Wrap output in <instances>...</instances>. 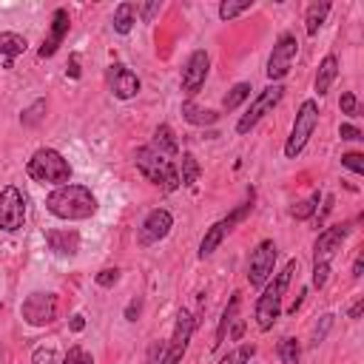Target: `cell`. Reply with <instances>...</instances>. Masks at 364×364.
Wrapping results in <instances>:
<instances>
[{
    "label": "cell",
    "mask_w": 364,
    "mask_h": 364,
    "mask_svg": "<svg viewBox=\"0 0 364 364\" xmlns=\"http://www.w3.org/2000/svg\"><path fill=\"white\" fill-rule=\"evenodd\" d=\"M193 330H196V318L191 316V310L179 307L176 324H173V336H171V341L165 344V355H162L159 364H179L182 355H185V350H188V344H191Z\"/></svg>",
    "instance_id": "cell-12"
},
{
    "label": "cell",
    "mask_w": 364,
    "mask_h": 364,
    "mask_svg": "<svg viewBox=\"0 0 364 364\" xmlns=\"http://www.w3.org/2000/svg\"><path fill=\"white\" fill-rule=\"evenodd\" d=\"M94 282H97L100 287H114V284L119 282V270H117V267H105V270H100V273L94 276Z\"/></svg>",
    "instance_id": "cell-37"
},
{
    "label": "cell",
    "mask_w": 364,
    "mask_h": 364,
    "mask_svg": "<svg viewBox=\"0 0 364 364\" xmlns=\"http://www.w3.org/2000/svg\"><path fill=\"white\" fill-rule=\"evenodd\" d=\"M208 68H210V57H208L205 48H196V51L188 54V60H185V65H182V80H179V88H182V94H185L188 100L196 97L199 88L205 85Z\"/></svg>",
    "instance_id": "cell-14"
},
{
    "label": "cell",
    "mask_w": 364,
    "mask_h": 364,
    "mask_svg": "<svg viewBox=\"0 0 364 364\" xmlns=\"http://www.w3.org/2000/svg\"><path fill=\"white\" fill-rule=\"evenodd\" d=\"M330 9H333V6H330L327 0H316V3H310V6H307L304 28H307V34H310V37H316V34H318V28L324 26V20H327Z\"/></svg>",
    "instance_id": "cell-23"
},
{
    "label": "cell",
    "mask_w": 364,
    "mask_h": 364,
    "mask_svg": "<svg viewBox=\"0 0 364 364\" xmlns=\"http://www.w3.org/2000/svg\"><path fill=\"white\" fill-rule=\"evenodd\" d=\"M20 316H23V321L31 324V327H46V324H51V321L57 318V296H54V293H43V290L28 293L26 301L20 304Z\"/></svg>",
    "instance_id": "cell-11"
},
{
    "label": "cell",
    "mask_w": 364,
    "mask_h": 364,
    "mask_svg": "<svg viewBox=\"0 0 364 364\" xmlns=\"http://www.w3.org/2000/svg\"><path fill=\"white\" fill-rule=\"evenodd\" d=\"M299 270V259H290L267 284H264V290H262V296L256 299V324H259V330H270L273 324H276V318L282 316V301H284V293H287V287H290V279H293V273Z\"/></svg>",
    "instance_id": "cell-2"
},
{
    "label": "cell",
    "mask_w": 364,
    "mask_h": 364,
    "mask_svg": "<svg viewBox=\"0 0 364 364\" xmlns=\"http://www.w3.org/2000/svg\"><path fill=\"white\" fill-rule=\"evenodd\" d=\"M253 355H256V344L245 341V344L233 347L228 355H222V358H219V364H250V358H253Z\"/></svg>",
    "instance_id": "cell-29"
},
{
    "label": "cell",
    "mask_w": 364,
    "mask_h": 364,
    "mask_svg": "<svg viewBox=\"0 0 364 364\" xmlns=\"http://www.w3.org/2000/svg\"><path fill=\"white\" fill-rule=\"evenodd\" d=\"M296 54H299V40H296V34H293V31H282V34L276 37L273 51H270L267 65H264L267 80H270V82L284 80V77L290 74V68H293Z\"/></svg>",
    "instance_id": "cell-9"
},
{
    "label": "cell",
    "mask_w": 364,
    "mask_h": 364,
    "mask_svg": "<svg viewBox=\"0 0 364 364\" xmlns=\"http://www.w3.org/2000/svg\"><path fill=\"white\" fill-rule=\"evenodd\" d=\"M139 310H142V299L134 296V299L128 301V307H125V318H128V321H136V318H139Z\"/></svg>",
    "instance_id": "cell-41"
},
{
    "label": "cell",
    "mask_w": 364,
    "mask_h": 364,
    "mask_svg": "<svg viewBox=\"0 0 364 364\" xmlns=\"http://www.w3.org/2000/svg\"><path fill=\"white\" fill-rule=\"evenodd\" d=\"M361 270H364V256L358 253L355 262H353V279H361Z\"/></svg>",
    "instance_id": "cell-44"
},
{
    "label": "cell",
    "mask_w": 364,
    "mask_h": 364,
    "mask_svg": "<svg viewBox=\"0 0 364 364\" xmlns=\"http://www.w3.org/2000/svg\"><path fill=\"white\" fill-rule=\"evenodd\" d=\"M236 310H239V293H230V301H228V307L222 310V318H219V327H216V341H213V347H219V344L225 341L228 327H230L233 318H236Z\"/></svg>",
    "instance_id": "cell-25"
},
{
    "label": "cell",
    "mask_w": 364,
    "mask_h": 364,
    "mask_svg": "<svg viewBox=\"0 0 364 364\" xmlns=\"http://www.w3.org/2000/svg\"><path fill=\"white\" fill-rule=\"evenodd\" d=\"M54 361H57L54 347H37L31 355V364H54Z\"/></svg>",
    "instance_id": "cell-38"
},
{
    "label": "cell",
    "mask_w": 364,
    "mask_h": 364,
    "mask_svg": "<svg viewBox=\"0 0 364 364\" xmlns=\"http://www.w3.org/2000/svg\"><path fill=\"white\" fill-rule=\"evenodd\" d=\"M134 165L156 188H162V191H176L179 188V171H176L173 159L156 154L151 145H142V148L134 151Z\"/></svg>",
    "instance_id": "cell-5"
},
{
    "label": "cell",
    "mask_w": 364,
    "mask_h": 364,
    "mask_svg": "<svg viewBox=\"0 0 364 364\" xmlns=\"http://www.w3.org/2000/svg\"><path fill=\"white\" fill-rule=\"evenodd\" d=\"M159 9H162V3H159V0H151V3H145V6H136V14H142V23H151Z\"/></svg>",
    "instance_id": "cell-39"
},
{
    "label": "cell",
    "mask_w": 364,
    "mask_h": 364,
    "mask_svg": "<svg viewBox=\"0 0 364 364\" xmlns=\"http://www.w3.org/2000/svg\"><path fill=\"white\" fill-rule=\"evenodd\" d=\"M68 28H71V17H68V11H65V9H54V14H51V26H48V34H46L43 46L37 48V57H40V60L54 57V54H57V48L63 46V40L68 37Z\"/></svg>",
    "instance_id": "cell-17"
},
{
    "label": "cell",
    "mask_w": 364,
    "mask_h": 364,
    "mask_svg": "<svg viewBox=\"0 0 364 364\" xmlns=\"http://www.w3.org/2000/svg\"><path fill=\"white\" fill-rule=\"evenodd\" d=\"M333 313H324L318 321H316V327H313V333H310V347H318L324 338H327V333H330V327H333Z\"/></svg>",
    "instance_id": "cell-32"
},
{
    "label": "cell",
    "mask_w": 364,
    "mask_h": 364,
    "mask_svg": "<svg viewBox=\"0 0 364 364\" xmlns=\"http://www.w3.org/2000/svg\"><path fill=\"white\" fill-rule=\"evenodd\" d=\"M361 310H364V296H361V299H355V301H353V307H350V310H347V316H350V318H353V321H358V318H361Z\"/></svg>",
    "instance_id": "cell-42"
},
{
    "label": "cell",
    "mask_w": 364,
    "mask_h": 364,
    "mask_svg": "<svg viewBox=\"0 0 364 364\" xmlns=\"http://www.w3.org/2000/svg\"><path fill=\"white\" fill-rule=\"evenodd\" d=\"M299 355H301L299 341H296V338H282V344H279V358H282L284 364H299Z\"/></svg>",
    "instance_id": "cell-33"
},
{
    "label": "cell",
    "mask_w": 364,
    "mask_h": 364,
    "mask_svg": "<svg viewBox=\"0 0 364 364\" xmlns=\"http://www.w3.org/2000/svg\"><path fill=\"white\" fill-rule=\"evenodd\" d=\"M23 222H26V196L20 188L6 185L0 191V230L14 233L23 228Z\"/></svg>",
    "instance_id": "cell-13"
},
{
    "label": "cell",
    "mask_w": 364,
    "mask_h": 364,
    "mask_svg": "<svg viewBox=\"0 0 364 364\" xmlns=\"http://www.w3.org/2000/svg\"><path fill=\"white\" fill-rule=\"evenodd\" d=\"M134 23H136V3H119L117 9H114V17H111V26H114V31L117 34H128L131 28H134Z\"/></svg>",
    "instance_id": "cell-24"
},
{
    "label": "cell",
    "mask_w": 364,
    "mask_h": 364,
    "mask_svg": "<svg viewBox=\"0 0 364 364\" xmlns=\"http://www.w3.org/2000/svg\"><path fill=\"white\" fill-rule=\"evenodd\" d=\"M26 173L40 182V185H68L71 179V165L57 148H37L31 159L26 162Z\"/></svg>",
    "instance_id": "cell-4"
},
{
    "label": "cell",
    "mask_w": 364,
    "mask_h": 364,
    "mask_svg": "<svg viewBox=\"0 0 364 364\" xmlns=\"http://www.w3.org/2000/svg\"><path fill=\"white\" fill-rule=\"evenodd\" d=\"M321 199H324L321 191H313L307 199H301V202H296V205L290 208V216H293V219H301V222H304V219H313L316 210H318V202H321Z\"/></svg>",
    "instance_id": "cell-26"
},
{
    "label": "cell",
    "mask_w": 364,
    "mask_h": 364,
    "mask_svg": "<svg viewBox=\"0 0 364 364\" xmlns=\"http://www.w3.org/2000/svg\"><path fill=\"white\" fill-rule=\"evenodd\" d=\"M250 9H253V0H239V3L222 0V3H219V17H222V20H233V17H239V14L250 11Z\"/></svg>",
    "instance_id": "cell-30"
},
{
    "label": "cell",
    "mask_w": 364,
    "mask_h": 364,
    "mask_svg": "<svg viewBox=\"0 0 364 364\" xmlns=\"http://www.w3.org/2000/svg\"><path fill=\"white\" fill-rule=\"evenodd\" d=\"M43 117H46V100H34V102L20 114V122H23L26 128H31V125H37Z\"/></svg>",
    "instance_id": "cell-31"
},
{
    "label": "cell",
    "mask_w": 364,
    "mask_h": 364,
    "mask_svg": "<svg viewBox=\"0 0 364 364\" xmlns=\"http://www.w3.org/2000/svg\"><path fill=\"white\" fill-rule=\"evenodd\" d=\"M336 77H338V57L336 54H327L321 63H318V71H316V94L318 97H324L327 91H330V85L336 82Z\"/></svg>",
    "instance_id": "cell-19"
},
{
    "label": "cell",
    "mask_w": 364,
    "mask_h": 364,
    "mask_svg": "<svg viewBox=\"0 0 364 364\" xmlns=\"http://www.w3.org/2000/svg\"><path fill=\"white\" fill-rule=\"evenodd\" d=\"M171 228H173V216H171V210H165V208H154V210L142 219V225H139V230H136V245H139V247L159 245V242L171 233Z\"/></svg>",
    "instance_id": "cell-15"
},
{
    "label": "cell",
    "mask_w": 364,
    "mask_h": 364,
    "mask_svg": "<svg viewBox=\"0 0 364 364\" xmlns=\"http://www.w3.org/2000/svg\"><path fill=\"white\" fill-rule=\"evenodd\" d=\"M82 327H85V318H82L80 313H77V316H71V330H74V333H80Z\"/></svg>",
    "instance_id": "cell-45"
},
{
    "label": "cell",
    "mask_w": 364,
    "mask_h": 364,
    "mask_svg": "<svg viewBox=\"0 0 364 364\" xmlns=\"http://www.w3.org/2000/svg\"><path fill=\"white\" fill-rule=\"evenodd\" d=\"M316 125H318V102H316V100H304V102L299 105V111H296L290 136H287V142H284V156H287V159H296V156L304 151V145L310 142Z\"/></svg>",
    "instance_id": "cell-7"
},
{
    "label": "cell",
    "mask_w": 364,
    "mask_h": 364,
    "mask_svg": "<svg viewBox=\"0 0 364 364\" xmlns=\"http://www.w3.org/2000/svg\"><path fill=\"white\" fill-rule=\"evenodd\" d=\"M350 222H341V225H330L324 228L318 236H316V245H313V287L321 290L327 284V276H330V264L336 259V253L341 250L344 239L350 236Z\"/></svg>",
    "instance_id": "cell-3"
},
{
    "label": "cell",
    "mask_w": 364,
    "mask_h": 364,
    "mask_svg": "<svg viewBox=\"0 0 364 364\" xmlns=\"http://www.w3.org/2000/svg\"><path fill=\"white\" fill-rule=\"evenodd\" d=\"M341 165L347 168V171H353V173H364V156L361 154H355V151H350V154H344L341 156Z\"/></svg>",
    "instance_id": "cell-36"
},
{
    "label": "cell",
    "mask_w": 364,
    "mask_h": 364,
    "mask_svg": "<svg viewBox=\"0 0 364 364\" xmlns=\"http://www.w3.org/2000/svg\"><path fill=\"white\" fill-rule=\"evenodd\" d=\"M250 91H253V88H250V82H236V85H233V88L225 94L222 108H225V111H236V108H239V105H242V102L250 97Z\"/></svg>",
    "instance_id": "cell-28"
},
{
    "label": "cell",
    "mask_w": 364,
    "mask_h": 364,
    "mask_svg": "<svg viewBox=\"0 0 364 364\" xmlns=\"http://www.w3.org/2000/svg\"><path fill=\"white\" fill-rule=\"evenodd\" d=\"M105 82H108V91H111L117 100H134V97L142 91L139 77H136L128 65H122V63H111V65H108Z\"/></svg>",
    "instance_id": "cell-16"
},
{
    "label": "cell",
    "mask_w": 364,
    "mask_h": 364,
    "mask_svg": "<svg viewBox=\"0 0 364 364\" xmlns=\"http://www.w3.org/2000/svg\"><path fill=\"white\" fill-rule=\"evenodd\" d=\"M97 196L91 193V188L85 185H60L46 196V210L57 219L65 222H80V219H91L97 213Z\"/></svg>",
    "instance_id": "cell-1"
},
{
    "label": "cell",
    "mask_w": 364,
    "mask_h": 364,
    "mask_svg": "<svg viewBox=\"0 0 364 364\" xmlns=\"http://www.w3.org/2000/svg\"><path fill=\"white\" fill-rule=\"evenodd\" d=\"M182 119L185 122H191V125H213L216 119H219V114L216 111H210V108H202V105H196L193 100H185L182 102Z\"/></svg>",
    "instance_id": "cell-20"
},
{
    "label": "cell",
    "mask_w": 364,
    "mask_h": 364,
    "mask_svg": "<svg viewBox=\"0 0 364 364\" xmlns=\"http://www.w3.org/2000/svg\"><path fill=\"white\" fill-rule=\"evenodd\" d=\"M28 48V40L17 31H0V54L6 57V65H11L14 57H20Z\"/></svg>",
    "instance_id": "cell-22"
},
{
    "label": "cell",
    "mask_w": 364,
    "mask_h": 364,
    "mask_svg": "<svg viewBox=\"0 0 364 364\" xmlns=\"http://www.w3.org/2000/svg\"><path fill=\"white\" fill-rule=\"evenodd\" d=\"M46 245H48L57 256H77V250H80V233H77L74 228L46 230Z\"/></svg>",
    "instance_id": "cell-18"
},
{
    "label": "cell",
    "mask_w": 364,
    "mask_h": 364,
    "mask_svg": "<svg viewBox=\"0 0 364 364\" xmlns=\"http://www.w3.org/2000/svg\"><path fill=\"white\" fill-rule=\"evenodd\" d=\"M68 77H74V80L80 77V65H77V54H74V57H71V63H68Z\"/></svg>",
    "instance_id": "cell-46"
},
{
    "label": "cell",
    "mask_w": 364,
    "mask_h": 364,
    "mask_svg": "<svg viewBox=\"0 0 364 364\" xmlns=\"http://www.w3.org/2000/svg\"><path fill=\"white\" fill-rule=\"evenodd\" d=\"M338 108H341V114H347V117H361V105H358V100H355L353 91H344V94H341Z\"/></svg>",
    "instance_id": "cell-34"
},
{
    "label": "cell",
    "mask_w": 364,
    "mask_h": 364,
    "mask_svg": "<svg viewBox=\"0 0 364 364\" xmlns=\"http://www.w3.org/2000/svg\"><path fill=\"white\" fill-rule=\"evenodd\" d=\"M63 364H94V355H91L88 350H82V347H71V350L65 353Z\"/></svg>",
    "instance_id": "cell-35"
},
{
    "label": "cell",
    "mask_w": 364,
    "mask_h": 364,
    "mask_svg": "<svg viewBox=\"0 0 364 364\" xmlns=\"http://www.w3.org/2000/svg\"><path fill=\"white\" fill-rule=\"evenodd\" d=\"M338 136H341V139H350V142H358V139H364V134H361L355 125H350V122H341V128H338Z\"/></svg>",
    "instance_id": "cell-40"
},
{
    "label": "cell",
    "mask_w": 364,
    "mask_h": 364,
    "mask_svg": "<svg viewBox=\"0 0 364 364\" xmlns=\"http://www.w3.org/2000/svg\"><path fill=\"white\" fill-rule=\"evenodd\" d=\"M151 148H154L156 154L168 156V159H173V156L179 154V142H176L171 125H159V128L154 131V142H151Z\"/></svg>",
    "instance_id": "cell-21"
},
{
    "label": "cell",
    "mask_w": 364,
    "mask_h": 364,
    "mask_svg": "<svg viewBox=\"0 0 364 364\" xmlns=\"http://www.w3.org/2000/svg\"><path fill=\"white\" fill-rule=\"evenodd\" d=\"M242 333H245V321H242V318H233V330H230V338H233V341H239V338H242Z\"/></svg>",
    "instance_id": "cell-43"
},
{
    "label": "cell",
    "mask_w": 364,
    "mask_h": 364,
    "mask_svg": "<svg viewBox=\"0 0 364 364\" xmlns=\"http://www.w3.org/2000/svg\"><path fill=\"white\" fill-rule=\"evenodd\" d=\"M253 202H256V191L250 188V191H247V199H245L242 205H236L228 216H222L219 222H213V225L205 230V236H202V242H199V259H208V256H213V253L219 250V245L236 230V225L245 222V219L253 213Z\"/></svg>",
    "instance_id": "cell-6"
},
{
    "label": "cell",
    "mask_w": 364,
    "mask_h": 364,
    "mask_svg": "<svg viewBox=\"0 0 364 364\" xmlns=\"http://www.w3.org/2000/svg\"><path fill=\"white\" fill-rule=\"evenodd\" d=\"M276 256H279V247H276L273 239H262L250 250V259H247V282H250V287H264L273 279Z\"/></svg>",
    "instance_id": "cell-10"
},
{
    "label": "cell",
    "mask_w": 364,
    "mask_h": 364,
    "mask_svg": "<svg viewBox=\"0 0 364 364\" xmlns=\"http://www.w3.org/2000/svg\"><path fill=\"white\" fill-rule=\"evenodd\" d=\"M199 173H202V168H199L196 156L185 151V154H182V173H179V185L193 188V185H196V179H199Z\"/></svg>",
    "instance_id": "cell-27"
},
{
    "label": "cell",
    "mask_w": 364,
    "mask_h": 364,
    "mask_svg": "<svg viewBox=\"0 0 364 364\" xmlns=\"http://www.w3.org/2000/svg\"><path fill=\"white\" fill-rule=\"evenodd\" d=\"M282 97H284V85L282 82H270L267 88H262L256 97H253V102H250V108H247V114H242L239 117V122H236V134H250L279 102H282Z\"/></svg>",
    "instance_id": "cell-8"
}]
</instances>
